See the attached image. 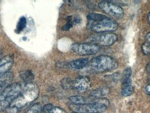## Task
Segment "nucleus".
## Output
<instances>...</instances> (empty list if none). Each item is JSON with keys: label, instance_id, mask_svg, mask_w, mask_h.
I'll use <instances>...</instances> for the list:
<instances>
[{"label": "nucleus", "instance_id": "nucleus-1", "mask_svg": "<svg viewBox=\"0 0 150 113\" xmlns=\"http://www.w3.org/2000/svg\"><path fill=\"white\" fill-rule=\"evenodd\" d=\"M39 88L34 83H27L22 88L21 93L6 109L7 113H18L38 97Z\"/></svg>", "mask_w": 150, "mask_h": 113}, {"label": "nucleus", "instance_id": "nucleus-2", "mask_svg": "<svg viewBox=\"0 0 150 113\" xmlns=\"http://www.w3.org/2000/svg\"><path fill=\"white\" fill-rule=\"evenodd\" d=\"M109 106V101L105 98L93 99L91 103L84 105L71 104L70 108L75 113H102Z\"/></svg>", "mask_w": 150, "mask_h": 113}, {"label": "nucleus", "instance_id": "nucleus-3", "mask_svg": "<svg viewBox=\"0 0 150 113\" xmlns=\"http://www.w3.org/2000/svg\"><path fill=\"white\" fill-rule=\"evenodd\" d=\"M22 87L18 83L11 84L0 94V111L6 110L21 93Z\"/></svg>", "mask_w": 150, "mask_h": 113}, {"label": "nucleus", "instance_id": "nucleus-4", "mask_svg": "<svg viewBox=\"0 0 150 113\" xmlns=\"http://www.w3.org/2000/svg\"><path fill=\"white\" fill-rule=\"evenodd\" d=\"M91 68L98 72L113 70L118 66L117 62L108 56H99L93 58L88 63Z\"/></svg>", "mask_w": 150, "mask_h": 113}, {"label": "nucleus", "instance_id": "nucleus-5", "mask_svg": "<svg viewBox=\"0 0 150 113\" xmlns=\"http://www.w3.org/2000/svg\"><path fill=\"white\" fill-rule=\"evenodd\" d=\"M118 24L114 20L109 18H104L100 21L95 22L92 24L91 29L96 33H109L115 31L117 29Z\"/></svg>", "mask_w": 150, "mask_h": 113}, {"label": "nucleus", "instance_id": "nucleus-6", "mask_svg": "<svg viewBox=\"0 0 150 113\" xmlns=\"http://www.w3.org/2000/svg\"><path fill=\"white\" fill-rule=\"evenodd\" d=\"M72 52L77 55L89 56L97 54L100 50L99 45L93 43H75L72 46Z\"/></svg>", "mask_w": 150, "mask_h": 113}, {"label": "nucleus", "instance_id": "nucleus-7", "mask_svg": "<svg viewBox=\"0 0 150 113\" xmlns=\"http://www.w3.org/2000/svg\"><path fill=\"white\" fill-rule=\"evenodd\" d=\"M99 7L105 13L117 19L123 17L124 11L120 6L107 1H102L99 4Z\"/></svg>", "mask_w": 150, "mask_h": 113}, {"label": "nucleus", "instance_id": "nucleus-8", "mask_svg": "<svg viewBox=\"0 0 150 113\" xmlns=\"http://www.w3.org/2000/svg\"><path fill=\"white\" fill-rule=\"evenodd\" d=\"M117 40V35L112 33H103L99 35H97L94 37L93 42L90 43H93L100 46H110L113 44Z\"/></svg>", "mask_w": 150, "mask_h": 113}, {"label": "nucleus", "instance_id": "nucleus-9", "mask_svg": "<svg viewBox=\"0 0 150 113\" xmlns=\"http://www.w3.org/2000/svg\"><path fill=\"white\" fill-rule=\"evenodd\" d=\"M91 87V80L87 76H79L72 81V88L78 92H86Z\"/></svg>", "mask_w": 150, "mask_h": 113}, {"label": "nucleus", "instance_id": "nucleus-10", "mask_svg": "<svg viewBox=\"0 0 150 113\" xmlns=\"http://www.w3.org/2000/svg\"><path fill=\"white\" fill-rule=\"evenodd\" d=\"M13 58L11 56H6L0 59V76L8 72L13 65Z\"/></svg>", "mask_w": 150, "mask_h": 113}, {"label": "nucleus", "instance_id": "nucleus-11", "mask_svg": "<svg viewBox=\"0 0 150 113\" xmlns=\"http://www.w3.org/2000/svg\"><path fill=\"white\" fill-rule=\"evenodd\" d=\"M89 61L87 58H81V59L75 60V61H71L70 63H67V67L69 69L78 70V69H83L88 65Z\"/></svg>", "mask_w": 150, "mask_h": 113}, {"label": "nucleus", "instance_id": "nucleus-12", "mask_svg": "<svg viewBox=\"0 0 150 113\" xmlns=\"http://www.w3.org/2000/svg\"><path fill=\"white\" fill-rule=\"evenodd\" d=\"M13 78V73L10 71L0 76V94L8 86L10 85Z\"/></svg>", "mask_w": 150, "mask_h": 113}, {"label": "nucleus", "instance_id": "nucleus-13", "mask_svg": "<svg viewBox=\"0 0 150 113\" xmlns=\"http://www.w3.org/2000/svg\"><path fill=\"white\" fill-rule=\"evenodd\" d=\"M110 90L109 88L106 87V86H103V87L99 88L97 89L93 90L91 92V98H93L94 99H99V98H103V97L107 96L110 94Z\"/></svg>", "mask_w": 150, "mask_h": 113}, {"label": "nucleus", "instance_id": "nucleus-14", "mask_svg": "<svg viewBox=\"0 0 150 113\" xmlns=\"http://www.w3.org/2000/svg\"><path fill=\"white\" fill-rule=\"evenodd\" d=\"M69 100L74 105H84L92 102V101L88 98L81 97V96H72L69 98Z\"/></svg>", "mask_w": 150, "mask_h": 113}, {"label": "nucleus", "instance_id": "nucleus-15", "mask_svg": "<svg viewBox=\"0 0 150 113\" xmlns=\"http://www.w3.org/2000/svg\"><path fill=\"white\" fill-rule=\"evenodd\" d=\"M20 76L23 79L24 82L27 83H32V81L34 78V76L32 71L31 70H24L20 72Z\"/></svg>", "mask_w": 150, "mask_h": 113}, {"label": "nucleus", "instance_id": "nucleus-16", "mask_svg": "<svg viewBox=\"0 0 150 113\" xmlns=\"http://www.w3.org/2000/svg\"><path fill=\"white\" fill-rule=\"evenodd\" d=\"M42 110V105L40 103H37L33 104L25 113H40Z\"/></svg>", "mask_w": 150, "mask_h": 113}, {"label": "nucleus", "instance_id": "nucleus-17", "mask_svg": "<svg viewBox=\"0 0 150 113\" xmlns=\"http://www.w3.org/2000/svg\"><path fill=\"white\" fill-rule=\"evenodd\" d=\"M87 18L89 20H93V21L97 22L100 21V20H102L104 18H106V17L105 16H103V15L97 14V13H91V14H89L88 16H87Z\"/></svg>", "mask_w": 150, "mask_h": 113}, {"label": "nucleus", "instance_id": "nucleus-18", "mask_svg": "<svg viewBox=\"0 0 150 113\" xmlns=\"http://www.w3.org/2000/svg\"><path fill=\"white\" fill-rule=\"evenodd\" d=\"M134 92V88L133 86L129 85L127 87L122 88V95L123 97H129L131 96Z\"/></svg>", "mask_w": 150, "mask_h": 113}, {"label": "nucleus", "instance_id": "nucleus-19", "mask_svg": "<svg viewBox=\"0 0 150 113\" xmlns=\"http://www.w3.org/2000/svg\"><path fill=\"white\" fill-rule=\"evenodd\" d=\"M26 25H27V20L25 18L22 17L20 19V21H19L18 26H17V31L18 32L22 31L25 28Z\"/></svg>", "mask_w": 150, "mask_h": 113}, {"label": "nucleus", "instance_id": "nucleus-20", "mask_svg": "<svg viewBox=\"0 0 150 113\" xmlns=\"http://www.w3.org/2000/svg\"><path fill=\"white\" fill-rule=\"evenodd\" d=\"M131 73H132V71H131V69L130 68V67H128V68H127L125 71H123L122 77V83L126 81H127V80H129V78H130L131 75Z\"/></svg>", "mask_w": 150, "mask_h": 113}, {"label": "nucleus", "instance_id": "nucleus-21", "mask_svg": "<svg viewBox=\"0 0 150 113\" xmlns=\"http://www.w3.org/2000/svg\"><path fill=\"white\" fill-rule=\"evenodd\" d=\"M72 81L70 80V78H65L62 81V85L65 88H72Z\"/></svg>", "mask_w": 150, "mask_h": 113}, {"label": "nucleus", "instance_id": "nucleus-22", "mask_svg": "<svg viewBox=\"0 0 150 113\" xmlns=\"http://www.w3.org/2000/svg\"><path fill=\"white\" fill-rule=\"evenodd\" d=\"M142 49L144 54H146V55H149V54H150V44L146 42L142 44Z\"/></svg>", "mask_w": 150, "mask_h": 113}, {"label": "nucleus", "instance_id": "nucleus-23", "mask_svg": "<svg viewBox=\"0 0 150 113\" xmlns=\"http://www.w3.org/2000/svg\"><path fill=\"white\" fill-rule=\"evenodd\" d=\"M50 113H66L65 111L61 108L59 107H54L52 109V110L50 111Z\"/></svg>", "mask_w": 150, "mask_h": 113}, {"label": "nucleus", "instance_id": "nucleus-24", "mask_svg": "<svg viewBox=\"0 0 150 113\" xmlns=\"http://www.w3.org/2000/svg\"><path fill=\"white\" fill-rule=\"evenodd\" d=\"M52 108H53V106H52V104H47V105H45L44 107H43L42 110L44 111V112H45L50 113V111L52 110Z\"/></svg>", "mask_w": 150, "mask_h": 113}, {"label": "nucleus", "instance_id": "nucleus-25", "mask_svg": "<svg viewBox=\"0 0 150 113\" xmlns=\"http://www.w3.org/2000/svg\"><path fill=\"white\" fill-rule=\"evenodd\" d=\"M145 91L147 92V94H148L150 96V85H148L147 87H146Z\"/></svg>", "mask_w": 150, "mask_h": 113}, {"label": "nucleus", "instance_id": "nucleus-26", "mask_svg": "<svg viewBox=\"0 0 150 113\" xmlns=\"http://www.w3.org/2000/svg\"><path fill=\"white\" fill-rule=\"evenodd\" d=\"M146 40H147V42L150 44V33H147V35H146Z\"/></svg>", "mask_w": 150, "mask_h": 113}, {"label": "nucleus", "instance_id": "nucleus-27", "mask_svg": "<svg viewBox=\"0 0 150 113\" xmlns=\"http://www.w3.org/2000/svg\"><path fill=\"white\" fill-rule=\"evenodd\" d=\"M147 69L148 71H150V63L148 64L147 66Z\"/></svg>", "mask_w": 150, "mask_h": 113}, {"label": "nucleus", "instance_id": "nucleus-28", "mask_svg": "<svg viewBox=\"0 0 150 113\" xmlns=\"http://www.w3.org/2000/svg\"><path fill=\"white\" fill-rule=\"evenodd\" d=\"M148 21H149V23L150 24V13L148 14Z\"/></svg>", "mask_w": 150, "mask_h": 113}, {"label": "nucleus", "instance_id": "nucleus-29", "mask_svg": "<svg viewBox=\"0 0 150 113\" xmlns=\"http://www.w3.org/2000/svg\"><path fill=\"white\" fill-rule=\"evenodd\" d=\"M149 81H150V74H149Z\"/></svg>", "mask_w": 150, "mask_h": 113}]
</instances>
